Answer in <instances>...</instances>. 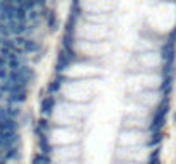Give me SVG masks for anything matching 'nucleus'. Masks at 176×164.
Instances as JSON below:
<instances>
[{
  "instance_id": "obj_7",
  "label": "nucleus",
  "mask_w": 176,
  "mask_h": 164,
  "mask_svg": "<svg viewBox=\"0 0 176 164\" xmlns=\"http://www.w3.org/2000/svg\"><path fill=\"white\" fill-rule=\"evenodd\" d=\"M62 48H75V34L63 33V36H62Z\"/></svg>"
},
{
  "instance_id": "obj_9",
  "label": "nucleus",
  "mask_w": 176,
  "mask_h": 164,
  "mask_svg": "<svg viewBox=\"0 0 176 164\" xmlns=\"http://www.w3.org/2000/svg\"><path fill=\"white\" fill-rule=\"evenodd\" d=\"M174 121H176V115H174Z\"/></svg>"
},
{
  "instance_id": "obj_5",
  "label": "nucleus",
  "mask_w": 176,
  "mask_h": 164,
  "mask_svg": "<svg viewBox=\"0 0 176 164\" xmlns=\"http://www.w3.org/2000/svg\"><path fill=\"white\" fill-rule=\"evenodd\" d=\"M174 58H176V45L164 41L163 48H161V60H163V63H174Z\"/></svg>"
},
{
  "instance_id": "obj_4",
  "label": "nucleus",
  "mask_w": 176,
  "mask_h": 164,
  "mask_svg": "<svg viewBox=\"0 0 176 164\" xmlns=\"http://www.w3.org/2000/svg\"><path fill=\"white\" fill-rule=\"evenodd\" d=\"M56 108V98L55 96H45L43 99H41V103H39V109H41V116L45 118H50L52 116L53 109Z\"/></svg>"
},
{
  "instance_id": "obj_3",
  "label": "nucleus",
  "mask_w": 176,
  "mask_h": 164,
  "mask_svg": "<svg viewBox=\"0 0 176 164\" xmlns=\"http://www.w3.org/2000/svg\"><path fill=\"white\" fill-rule=\"evenodd\" d=\"M41 16H43V21L46 22L48 29L52 31V33L58 31V17H56L55 10H53L52 7H45V9H41Z\"/></svg>"
},
{
  "instance_id": "obj_1",
  "label": "nucleus",
  "mask_w": 176,
  "mask_h": 164,
  "mask_svg": "<svg viewBox=\"0 0 176 164\" xmlns=\"http://www.w3.org/2000/svg\"><path fill=\"white\" fill-rule=\"evenodd\" d=\"M36 80V72L33 67H29V65H24L22 69L19 70H14V72L9 73V79H7V84H10V86H16V87H26V89H29V86H33ZM5 84V82H4Z\"/></svg>"
},
{
  "instance_id": "obj_8",
  "label": "nucleus",
  "mask_w": 176,
  "mask_h": 164,
  "mask_svg": "<svg viewBox=\"0 0 176 164\" xmlns=\"http://www.w3.org/2000/svg\"><path fill=\"white\" fill-rule=\"evenodd\" d=\"M33 164H53V162H52V159H50L46 154H41V152H39V154L34 155Z\"/></svg>"
},
{
  "instance_id": "obj_6",
  "label": "nucleus",
  "mask_w": 176,
  "mask_h": 164,
  "mask_svg": "<svg viewBox=\"0 0 176 164\" xmlns=\"http://www.w3.org/2000/svg\"><path fill=\"white\" fill-rule=\"evenodd\" d=\"M5 109H7V115H9L10 118H14V120H19L22 115V109L19 104H5Z\"/></svg>"
},
{
  "instance_id": "obj_2",
  "label": "nucleus",
  "mask_w": 176,
  "mask_h": 164,
  "mask_svg": "<svg viewBox=\"0 0 176 164\" xmlns=\"http://www.w3.org/2000/svg\"><path fill=\"white\" fill-rule=\"evenodd\" d=\"M17 48L21 50L24 55H38L41 53V45L36 41L34 38H29V36H17L14 38Z\"/></svg>"
}]
</instances>
